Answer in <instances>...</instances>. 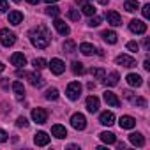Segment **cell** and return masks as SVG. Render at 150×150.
<instances>
[{"mask_svg":"<svg viewBox=\"0 0 150 150\" xmlns=\"http://www.w3.org/2000/svg\"><path fill=\"white\" fill-rule=\"evenodd\" d=\"M30 41L35 48H48L50 42H51V35H50V30L44 27V25H37L35 28L30 30Z\"/></svg>","mask_w":150,"mask_h":150,"instance_id":"obj_1","label":"cell"},{"mask_svg":"<svg viewBox=\"0 0 150 150\" xmlns=\"http://www.w3.org/2000/svg\"><path fill=\"white\" fill-rule=\"evenodd\" d=\"M65 94H67V97H69L71 101L80 99V96H81V83H80V81H72V83H69Z\"/></svg>","mask_w":150,"mask_h":150,"instance_id":"obj_2","label":"cell"},{"mask_svg":"<svg viewBox=\"0 0 150 150\" xmlns=\"http://www.w3.org/2000/svg\"><path fill=\"white\" fill-rule=\"evenodd\" d=\"M71 125H72L74 129H78V131H83V129L87 127V118H85V115L74 113V115L71 117Z\"/></svg>","mask_w":150,"mask_h":150,"instance_id":"obj_3","label":"cell"},{"mask_svg":"<svg viewBox=\"0 0 150 150\" xmlns=\"http://www.w3.org/2000/svg\"><path fill=\"white\" fill-rule=\"evenodd\" d=\"M0 42H2L4 46H13L16 42V35L13 32H9L7 28H2L0 30Z\"/></svg>","mask_w":150,"mask_h":150,"instance_id":"obj_4","label":"cell"},{"mask_svg":"<svg viewBox=\"0 0 150 150\" xmlns=\"http://www.w3.org/2000/svg\"><path fill=\"white\" fill-rule=\"evenodd\" d=\"M32 120L37 122V124H44L48 120V111L42 110V108H35L32 110Z\"/></svg>","mask_w":150,"mask_h":150,"instance_id":"obj_5","label":"cell"},{"mask_svg":"<svg viewBox=\"0 0 150 150\" xmlns=\"http://www.w3.org/2000/svg\"><path fill=\"white\" fill-rule=\"evenodd\" d=\"M129 28H131V32H134V34H145V32H146V23H143L141 20H132V21L129 23Z\"/></svg>","mask_w":150,"mask_h":150,"instance_id":"obj_6","label":"cell"},{"mask_svg":"<svg viewBox=\"0 0 150 150\" xmlns=\"http://www.w3.org/2000/svg\"><path fill=\"white\" fill-rule=\"evenodd\" d=\"M50 69H51L53 74H62V72L65 71V64H64L60 58H51V62H50Z\"/></svg>","mask_w":150,"mask_h":150,"instance_id":"obj_7","label":"cell"},{"mask_svg":"<svg viewBox=\"0 0 150 150\" xmlns=\"http://www.w3.org/2000/svg\"><path fill=\"white\" fill-rule=\"evenodd\" d=\"M106 20H108V23L113 25V27L122 25V18H120V14H118L117 11H106Z\"/></svg>","mask_w":150,"mask_h":150,"instance_id":"obj_8","label":"cell"},{"mask_svg":"<svg viewBox=\"0 0 150 150\" xmlns=\"http://www.w3.org/2000/svg\"><path fill=\"white\" fill-rule=\"evenodd\" d=\"M117 64L122 65V67H134L136 65V60L129 55H118L117 57Z\"/></svg>","mask_w":150,"mask_h":150,"instance_id":"obj_9","label":"cell"},{"mask_svg":"<svg viewBox=\"0 0 150 150\" xmlns=\"http://www.w3.org/2000/svg\"><path fill=\"white\" fill-rule=\"evenodd\" d=\"M55 28L58 30V34L60 35H69L71 34V28H69V25L65 23V21H62V20H55Z\"/></svg>","mask_w":150,"mask_h":150,"instance_id":"obj_10","label":"cell"},{"mask_svg":"<svg viewBox=\"0 0 150 150\" xmlns=\"http://www.w3.org/2000/svg\"><path fill=\"white\" fill-rule=\"evenodd\" d=\"M11 64H13V65H18V67H23V65L27 64V58H25V55H23V53L16 51V53H13V55H11Z\"/></svg>","mask_w":150,"mask_h":150,"instance_id":"obj_11","label":"cell"},{"mask_svg":"<svg viewBox=\"0 0 150 150\" xmlns=\"http://www.w3.org/2000/svg\"><path fill=\"white\" fill-rule=\"evenodd\" d=\"M87 110H88L90 113H96V111L99 110V99H97L96 96H88V97H87Z\"/></svg>","mask_w":150,"mask_h":150,"instance_id":"obj_12","label":"cell"},{"mask_svg":"<svg viewBox=\"0 0 150 150\" xmlns=\"http://www.w3.org/2000/svg\"><path fill=\"white\" fill-rule=\"evenodd\" d=\"M99 122H101L103 125H113V124H115V115H113L111 111H104V113H101Z\"/></svg>","mask_w":150,"mask_h":150,"instance_id":"obj_13","label":"cell"},{"mask_svg":"<svg viewBox=\"0 0 150 150\" xmlns=\"http://www.w3.org/2000/svg\"><path fill=\"white\" fill-rule=\"evenodd\" d=\"M118 124H120L122 129H132L136 125V120L132 117H129V115H124V117H120V122Z\"/></svg>","mask_w":150,"mask_h":150,"instance_id":"obj_14","label":"cell"},{"mask_svg":"<svg viewBox=\"0 0 150 150\" xmlns=\"http://www.w3.org/2000/svg\"><path fill=\"white\" fill-rule=\"evenodd\" d=\"M25 76L28 78V81H30L34 87H42V85H44V80H42L41 76H37L35 72H25Z\"/></svg>","mask_w":150,"mask_h":150,"instance_id":"obj_15","label":"cell"},{"mask_svg":"<svg viewBox=\"0 0 150 150\" xmlns=\"http://www.w3.org/2000/svg\"><path fill=\"white\" fill-rule=\"evenodd\" d=\"M127 83L131 85V87H141L143 85V80H141V76L139 74H134V72H131V74H127Z\"/></svg>","mask_w":150,"mask_h":150,"instance_id":"obj_16","label":"cell"},{"mask_svg":"<svg viewBox=\"0 0 150 150\" xmlns=\"http://www.w3.org/2000/svg\"><path fill=\"white\" fill-rule=\"evenodd\" d=\"M104 101H106L110 106H113V108H118V106H120V101H118V97H117L113 92H108V90H106V92H104Z\"/></svg>","mask_w":150,"mask_h":150,"instance_id":"obj_17","label":"cell"},{"mask_svg":"<svg viewBox=\"0 0 150 150\" xmlns=\"http://www.w3.org/2000/svg\"><path fill=\"white\" fill-rule=\"evenodd\" d=\"M34 141H35V145H39V146H44V145H48V143H50V136H48L44 131H39V132L35 134Z\"/></svg>","mask_w":150,"mask_h":150,"instance_id":"obj_18","label":"cell"},{"mask_svg":"<svg viewBox=\"0 0 150 150\" xmlns=\"http://www.w3.org/2000/svg\"><path fill=\"white\" fill-rule=\"evenodd\" d=\"M51 134H53L55 138H65V136H67V129H65L64 125H60V124H55V125L51 127Z\"/></svg>","mask_w":150,"mask_h":150,"instance_id":"obj_19","label":"cell"},{"mask_svg":"<svg viewBox=\"0 0 150 150\" xmlns=\"http://www.w3.org/2000/svg\"><path fill=\"white\" fill-rule=\"evenodd\" d=\"M7 20H9V23H13V25H20V23L23 21V14H21L20 11H13V13H9Z\"/></svg>","mask_w":150,"mask_h":150,"instance_id":"obj_20","label":"cell"},{"mask_svg":"<svg viewBox=\"0 0 150 150\" xmlns=\"http://www.w3.org/2000/svg\"><path fill=\"white\" fill-rule=\"evenodd\" d=\"M129 141H131L132 145H136V146H143V145H145V138H143L139 132H132V134H129Z\"/></svg>","mask_w":150,"mask_h":150,"instance_id":"obj_21","label":"cell"},{"mask_svg":"<svg viewBox=\"0 0 150 150\" xmlns=\"http://www.w3.org/2000/svg\"><path fill=\"white\" fill-rule=\"evenodd\" d=\"M103 39L108 42V44H115L118 39H117V34L113 32V30H104L103 32Z\"/></svg>","mask_w":150,"mask_h":150,"instance_id":"obj_22","label":"cell"},{"mask_svg":"<svg viewBox=\"0 0 150 150\" xmlns=\"http://www.w3.org/2000/svg\"><path fill=\"white\" fill-rule=\"evenodd\" d=\"M138 7H139L138 0H125V4H124V9L127 13H134V11H138Z\"/></svg>","mask_w":150,"mask_h":150,"instance_id":"obj_23","label":"cell"},{"mask_svg":"<svg viewBox=\"0 0 150 150\" xmlns=\"http://www.w3.org/2000/svg\"><path fill=\"white\" fill-rule=\"evenodd\" d=\"M13 90L16 92V97H18L20 101L25 97V88H23V83H20V81H14V83H13Z\"/></svg>","mask_w":150,"mask_h":150,"instance_id":"obj_24","label":"cell"},{"mask_svg":"<svg viewBox=\"0 0 150 150\" xmlns=\"http://www.w3.org/2000/svg\"><path fill=\"white\" fill-rule=\"evenodd\" d=\"M99 136H101V139H103L104 143H108V145H111V143H115V141H117V138H115V134H113V132H108V131H104V132H101Z\"/></svg>","mask_w":150,"mask_h":150,"instance_id":"obj_25","label":"cell"},{"mask_svg":"<svg viewBox=\"0 0 150 150\" xmlns=\"http://www.w3.org/2000/svg\"><path fill=\"white\" fill-rule=\"evenodd\" d=\"M104 81H106L108 87H115V85L118 83V72H110V74H108V78H106Z\"/></svg>","mask_w":150,"mask_h":150,"instance_id":"obj_26","label":"cell"},{"mask_svg":"<svg viewBox=\"0 0 150 150\" xmlns=\"http://www.w3.org/2000/svg\"><path fill=\"white\" fill-rule=\"evenodd\" d=\"M80 51H81L83 55H92V53L96 51V48H94L90 42H83V44H80Z\"/></svg>","mask_w":150,"mask_h":150,"instance_id":"obj_27","label":"cell"},{"mask_svg":"<svg viewBox=\"0 0 150 150\" xmlns=\"http://www.w3.org/2000/svg\"><path fill=\"white\" fill-rule=\"evenodd\" d=\"M92 76H96L97 80H104L106 78V71L104 69H101V67H92Z\"/></svg>","mask_w":150,"mask_h":150,"instance_id":"obj_28","label":"cell"},{"mask_svg":"<svg viewBox=\"0 0 150 150\" xmlns=\"http://www.w3.org/2000/svg\"><path fill=\"white\" fill-rule=\"evenodd\" d=\"M46 99L48 101H57L58 99V90L57 88H48L46 90Z\"/></svg>","mask_w":150,"mask_h":150,"instance_id":"obj_29","label":"cell"},{"mask_svg":"<svg viewBox=\"0 0 150 150\" xmlns=\"http://www.w3.org/2000/svg\"><path fill=\"white\" fill-rule=\"evenodd\" d=\"M72 72L74 74H83L85 72V67L81 62H72Z\"/></svg>","mask_w":150,"mask_h":150,"instance_id":"obj_30","label":"cell"},{"mask_svg":"<svg viewBox=\"0 0 150 150\" xmlns=\"http://www.w3.org/2000/svg\"><path fill=\"white\" fill-rule=\"evenodd\" d=\"M83 14H87V16H94L96 14V7L94 6H90V4H83Z\"/></svg>","mask_w":150,"mask_h":150,"instance_id":"obj_31","label":"cell"},{"mask_svg":"<svg viewBox=\"0 0 150 150\" xmlns=\"http://www.w3.org/2000/svg\"><path fill=\"white\" fill-rule=\"evenodd\" d=\"M46 14H48V16L57 18V16L60 14V9H58V7H55V6H50V7H46Z\"/></svg>","mask_w":150,"mask_h":150,"instance_id":"obj_32","label":"cell"},{"mask_svg":"<svg viewBox=\"0 0 150 150\" xmlns=\"http://www.w3.org/2000/svg\"><path fill=\"white\" fill-rule=\"evenodd\" d=\"M129 99H131V103H132L134 106H141V108L146 106V101H145L143 97H129Z\"/></svg>","mask_w":150,"mask_h":150,"instance_id":"obj_33","label":"cell"},{"mask_svg":"<svg viewBox=\"0 0 150 150\" xmlns=\"http://www.w3.org/2000/svg\"><path fill=\"white\" fill-rule=\"evenodd\" d=\"M32 64H34L35 69H44V67H46V60H44V58H35Z\"/></svg>","mask_w":150,"mask_h":150,"instance_id":"obj_34","label":"cell"},{"mask_svg":"<svg viewBox=\"0 0 150 150\" xmlns=\"http://www.w3.org/2000/svg\"><path fill=\"white\" fill-rule=\"evenodd\" d=\"M74 48H76V46H74V42H72V41H67V42L64 44V50H65L67 53H74Z\"/></svg>","mask_w":150,"mask_h":150,"instance_id":"obj_35","label":"cell"},{"mask_svg":"<svg viewBox=\"0 0 150 150\" xmlns=\"http://www.w3.org/2000/svg\"><path fill=\"white\" fill-rule=\"evenodd\" d=\"M127 50H131L132 53H138L139 44H138V42H134V41H131V42H127Z\"/></svg>","mask_w":150,"mask_h":150,"instance_id":"obj_36","label":"cell"},{"mask_svg":"<svg viewBox=\"0 0 150 150\" xmlns=\"http://www.w3.org/2000/svg\"><path fill=\"white\" fill-rule=\"evenodd\" d=\"M69 18H71L72 21H78V20H80V13H78L76 9H71V11H69Z\"/></svg>","mask_w":150,"mask_h":150,"instance_id":"obj_37","label":"cell"},{"mask_svg":"<svg viewBox=\"0 0 150 150\" xmlns=\"http://www.w3.org/2000/svg\"><path fill=\"white\" fill-rule=\"evenodd\" d=\"M16 124H18V127H28V120H27L25 117H18Z\"/></svg>","mask_w":150,"mask_h":150,"instance_id":"obj_38","label":"cell"},{"mask_svg":"<svg viewBox=\"0 0 150 150\" xmlns=\"http://www.w3.org/2000/svg\"><path fill=\"white\" fill-rule=\"evenodd\" d=\"M88 25H90V27H99V25H101V18H99V16H94V18L88 21Z\"/></svg>","mask_w":150,"mask_h":150,"instance_id":"obj_39","label":"cell"},{"mask_svg":"<svg viewBox=\"0 0 150 150\" xmlns=\"http://www.w3.org/2000/svg\"><path fill=\"white\" fill-rule=\"evenodd\" d=\"M141 11H143V18H145V20H148V18H150V6H148V4H146V6H143V9H141Z\"/></svg>","mask_w":150,"mask_h":150,"instance_id":"obj_40","label":"cell"},{"mask_svg":"<svg viewBox=\"0 0 150 150\" xmlns=\"http://www.w3.org/2000/svg\"><path fill=\"white\" fill-rule=\"evenodd\" d=\"M0 11L7 13V0H0Z\"/></svg>","mask_w":150,"mask_h":150,"instance_id":"obj_41","label":"cell"},{"mask_svg":"<svg viewBox=\"0 0 150 150\" xmlns=\"http://www.w3.org/2000/svg\"><path fill=\"white\" fill-rule=\"evenodd\" d=\"M4 141H7V132L0 129V143H4Z\"/></svg>","mask_w":150,"mask_h":150,"instance_id":"obj_42","label":"cell"},{"mask_svg":"<svg viewBox=\"0 0 150 150\" xmlns=\"http://www.w3.org/2000/svg\"><path fill=\"white\" fill-rule=\"evenodd\" d=\"M143 67H145V69H146V71H150V62H148V58H146V60H145V64H143Z\"/></svg>","mask_w":150,"mask_h":150,"instance_id":"obj_43","label":"cell"},{"mask_svg":"<svg viewBox=\"0 0 150 150\" xmlns=\"http://www.w3.org/2000/svg\"><path fill=\"white\" fill-rule=\"evenodd\" d=\"M28 4H32V6H35V4H39V0H27Z\"/></svg>","mask_w":150,"mask_h":150,"instance_id":"obj_44","label":"cell"},{"mask_svg":"<svg viewBox=\"0 0 150 150\" xmlns=\"http://www.w3.org/2000/svg\"><path fill=\"white\" fill-rule=\"evenodd\" d=\"M143 44H145V48L148 50V46H150V41H148V39H145V42H143Z\"/></svg>","mask_w":150,"mask_h":150,"instance_id":"obj_45","label":"cell"},{"mask_svg":"<svg viewBox=\"0 0 150 150\" xmlns=\"http://www.w3.org/2000/svg\"><path fill=\"white\" fill-rule=\"evenodd\" d=\"M46 4H55V2H58V0H44Z\"/></svg>","mask_w":150,"mask_h":150,"instance_id":"obj_46","label":"cell"},{"mask_svg":"<svg viewBox=\"0 0 150 150\" xmlns=\"http://www.w3.org/2000/svg\"><path fill=\"white\" fill-rule=\"evenodd\" d=\"M76 2H78V4H81V6H83V4H87V2H88V0H76Z\"/></svg>","mask_w":150,"mask_h":150,"instance_id":"obj_47","label":"cell"},{"mask_svg":"<svg viewBox=\"0 0 150 150\" xmlns=\"http://www.w3.org/2000/svg\"><path fill=\"white\" fill-rule=\"evenodd\" d=\"M97 2H99V4H103V6H106V4H108V0H97Z\"/></svg>","mask_w":150,"mask_h":150,"instance_id":"obj_48","label":"cell"},{"mask_svg":"<svg viewBox=\"0 0 150 150\" xmlns=\"http://www.w3.org/2000/svg\"><path fill=\"white\" fill-rule=\"evenodd\" d=\"M4 69H6V65H4V64H2V62H0V72H2V71H4Z\"/></svg>","mask_w":150,"mask_h":150,"instance_id":"obj_49","label":"cell"},{"mask_svg":"<svg viewBox=\"0 0 150 150\" xmlns=\"http://www.w3.org/2000/svg\"><path fill=\"white\" fill-rule=\"evenodd\" d=\"M14 2H21V0H14Z\"/></svg>","mask_w":150,"mask_h":150,"instance_id":"obj_50","label":"cell"}]
</instances>
